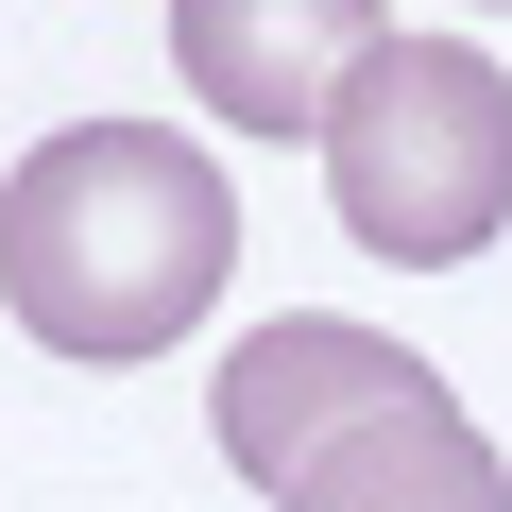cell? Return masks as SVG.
<instances>
[{
	"mask_svg": "<svg viewBox=\"0 0 512 512\" xmlns=\"http://www.w3.org/2000/svg\"><path fill=\"white\" fill-rule=\"evenodd\" d=\"M239 274V188L154 120H69L0 188V308L52 359H171Z\"/></svg>",
	"mask_w": 512,
	"mask_h": 512,
	"instance_id": "1",
	"label": "cell"
},
{
	"mask_svg": "<svg viewBox=\"0 0 512 512\" xmlns=\"http://www.w3.org/2000/svg\"><path fill=\"white\" fill-rule=\"evenodd\" d=\"M325 205L393 274L478 256L512 222V69L478 35H376L359 86L325 103Z\"/></svg>",
	"mask_w": 512,
	"mask_h": 512,
	"instance_id": "2",
	"label": "cell"
},
{
	"mask_svg": "<svg viewBox=\"0 0 512 512\" xmlns=\"http://www.w3.org/2000/svg\"><path fill=\"white\" fill-rule=\"evenodd\" d=\"M376 35H393L376 0H171V69L222 137H325Z\"/></svg>",
	"mask_w": 512,
	"mask_h": 512,
	"instance_id": "3",
	"label": "cell"
},
{
	"mask_svg": "<svg viewBox=\"0 0 512 512\" xmlns=\"http://www.w3.org/2000/svg\"><path fill=\"white\" fill-rule=\"evenodd\" d=\"M393 376H427L393 325H256V342L222 359V393H205V444H222L256 495H274V478H291L325 427H359Z\"/></svg>",
	"mask_w": 512,
	"mask_h": 512,
	"instance_id": "4",
	"label": "cell"
},
{
	"mask_svg": "<svg viewBox=\"0 0 512 512\" xmlns=\"http://www.w3.org/2000/svg\"><path fill=\"white\" fill-rule=\"evenodd\" d=\"M274 512H512V461L461 427L444 376H393L359 427H325V444L274 478Z\"/></svg>",
	"mask_w": 512,
	"mask_h": 512,
	"instance_id": "5",
	"label": "cell"
}]
</instances>
